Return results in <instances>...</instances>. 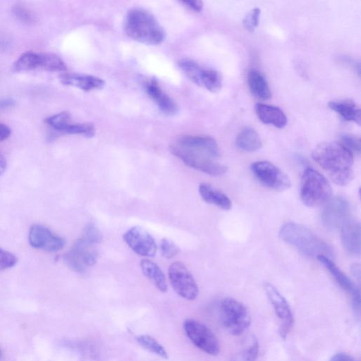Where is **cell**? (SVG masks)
<instances>
[{"label": "cell", "mask_w": 361, "mask_h": 361, "mask_svg": "<svg viewBox=\"0 0 361 361\" xmlns=\"http://www.w3.org/2000/svg\"><path fill=\"white\" fill-rule=\"evenodd\" d=\"M170 151L188 166L211 176H221L228 170L226 165L218 161V144L209 136H180L171 144Z\"/></svg>", "instance_id": "1"}, {"label": "cell", "mask_w": 361, "mask_h": 361, "mask_svg": "<svg viewBox=\"0 0 361 361\" xmlns=\"http://www.w3.org/2000/svg\"><path fill=\"white\" fill-rule=\"evenodd\" d=\"M312 156L336 185L343 186L351 182L353 178V156L341 143H320L314 149Z\"/></svg>", "instance_id": "2"}, {"label": "cell", "mask_w": 361, "mask_h": 361, "mask_svg": "<svg viewBox=\"0 0 361 361\" xmlns=\"http://www.w3.org/2000/svg\"><path fill=\"white\" fill-rule=\"evenodd\" d=\"M279 238L302 255L310 257L333 256L331 247L313 231L295 222L284 224L279 232Z\"/></svg>", "instance_id": "3"}, {"label": "cell", "mask_w": 361, "mask_h": 361, "mask_svg": "<svg viewBox=\"0 0 361 361\" xmlns=\"http://www.w3.org/2000/svg\"><path fill=\"white\" fill-rule=\"evenodd\" d=\"M102 238L97 227L92 224L87 225L81 236L63 257L68 267L76 272L84 273L94 265L98 257L97 245Z\"/></svg>", "instance_id": "4"}, {"label": "cell", "mask_w": 361, "mask_h": 361, "mask_svg": "<svg viewBox=\"0 0 361 361\" xmlns=\"http://www.w3.org/2000/svg\"><path fill=\"white\" fill-rule=\"evenodd\" d=\"M124 29L129 37L146 44H159L165 39V32L155 17L140 8L128 12Z\"/></svg>", "instance_id": "5"}, {"label": "cell", "mask_w": 361, "mask_h": 361, "mask_svg": "<svg viewBox=\"0 0 361 361\" xmlns=\"http://www.w3.org/2000/svg\"><path fill=\"white\" fill-rule=\"evenodd\" d=\"M331 195V187L327 179L312 168L302 173L300 196L302 203L309 207H317L327 202Z\"/></svg>", "instance_id": "6"}, {"label": "cell", "mask_w": 361, "mask_h": 361, "mask_svg": "<svg viewBox=\"0 0 361 361\" xmlns=\"http://www.w3.org/2000/svg\"><path fill=\"white\" fill-rule=\"evenodd\" d=\"M220 317L224 327L230 334L240 336L251 324V317L247 307L238 300L224 298L220 302Z\"/></svg>", "instance_id": "7"}, {"label": "cell", "mask_w": 361, "mask_h": 361, "mask_svg": "<svg viewBox=\"0 0 361 361\" xmlns=\"http://www.w3.org/2000/svg\"><path fill=\"white\" fill-rule=\"evenodd\" d=\"M184 331L190 341L200 350L211 355L220 350L219 341L212 330L204 324L188 319L183 323Z\"/></svg>", "instance_id": "8"}, {"label": "cell", "mask_w": 361, "mask_h": 361, "mask_svg": "<svg viewBox=\"0 0 361 361\" xmlns=\"http://www.w3.org/2000/svg\"><path fill=\"white\" fill-rule=\"evenodd\" d=\"M250 170L255 178L263 185L277 191L290 187V180L280 169L267 161L254 162Z\"/></svg>", "instance_id": "9"}, {"label": "cell", "mask_w": 361, "mask_h": 361, "mask_svg": "<svg viewBox=\"0 0 361 361\" xmlns=\"http://www.w3.org/2000/svg\"><path fill=\"white\" fill-rule=\"evenodd\" d=\"M168 273L170 283L178 295L188 300L196 299L199 293L197 284L184 264L172 263Z\"/></svg>", "instance_id": "10"}, {"label": "cell", "mask_w": 361, "mask_h": 361, "mask_svg": "<svg viewBox=\"0 0 361 361\" xmlns=\"http://www.w3.org/2000/svg\"><path fill=\"white\" fill-rule=\"evenodd\" d=\"M264 289L279 321V334L285 339L294 324L291 308L286 298L274 285L265 282Z\"/></svg>", "instance_id": "11"}, {"label": "cell", "mask_w": 361, "mask_h": 361, "mask_svg": "<svg viewBox=\"0 0 361 361\" xmlns=\"http://www.w3.org/2000/svg\"><path fill=\"white\" fill-rule=\"evenodd\" d=\"M350 208L346 200L335 197L327 201L321 218L324 226L331 231L341 228L350 219Z\"/></svg>", "instance_id": "12"}, {"label": "cell", "mask_w": 361, "mask_h": 361, "mask_svg": "<svg viewBox=\"0 0 361 361\" xmlns=\"http://www.w3.org/2000/svg\"><path fill=\"white\" fill-rule=\"evenodd\" d=\"M28 240L32 247L47 252L59 251L66 244L62 237L39 224H34L30 228Z\"/></svg>", "instance_id": "13"}, {"label": "cell", "mask_w": 361, "mask_h": 361, "mask_svg": "<svg viewBox=\"0 0 361 361\" xmlns=\"http://www.w3.org/2000/svg\"><path fill=\"white\" fill-rule=\"evenodd\" d=\"M126 245L136 254L143 257H153L157 246L153 237L144 228L133 226L123 235Z\"/></svg>", "instance_id": "14"}, {"label": "cell", "mask_w": 361, "mask_h": 361, "mask_svg": "<svg viewBox=\"0 0 361 361\" xmlns=\"http://www.w3.org/2000/svg\"><path fill=\"white\" fill-rule=\"evenodd\" d=\"M317 258L329 271L338 286L350 295L353 307L358 312L360 306V295L358 288L330 258L322 255Z\"/></svg>", "instance_id": "15"}, {"label": "cell", "mask_w": 361, "mask_h": 361, "mask_svg": "<svg viewBox=\"0 0 361 361\" xmlns=\"http://www.w3.org/2000/svg\"><path fill=\"white\" fill-rule=\"evenodd\" d=\"M145 88L149 97L164 114L172 116L178 113L177 104L161 89L156 80H147Z\"/></svg>", "instance_id": "16"}, {"label": "cell", "mask_w": 361, "mask_h": 361, "mask_svg": "<svg viewBox=\"0 0 361 361\" xmlns=\"http://www.w3.org/2000/svg\"><path fill=\"white\" fill-rule=\"evenodd\" d=\"M60 82L68 86H73L84 91L102 89L104 81L96 76L76 73H61L59 76Z\"/></svg>", "instance_id": "17"}, {"label": "cell", "mask_w": 361, "mask_h": 361, "mask_svg": "<svg viewBox=\"0 0 361 361\" xmlns=\"http://www.w3.org/2000/svg\"><path fill=\"white\" fill-rule=\"evenodd\" d=\"M341 231V241L344 249L350 255H360L361 247L360 224L349 219L342 226Z\"/></svg>", "instance_id": "18"}, {"label": "cell", "mask_w": 361, "mask_h": 361, "mask_svg": "<svg viewBox=\"0 0 361 361\" xmlns=\"http://www.w3.org/2000/svg\"><path fill=\"white\" fill-rule=\"evenodd\" d=\"M255 109L258 118L265 124H270L278 128H283L287 124L286 114L277 106L257 103Z\"/></svg>", "instance_id": "19"}, {"label": "cell", "mask_w": 361, "mask_h": 361, "mask_svg": "<svg viewBox=\"0 0 361 361\" xmlns=\"http://www.w3.org/2000/svg\"><path fill=\"white\" fill-rule=\"evenodd\" d=\"M198 190L202 199L207 203L216 205L224 210H229L231 208L232 202L229 197L211 185L202 183Z\"/></svg>", "instance_id": "20"}, {"label": "cell", "mask_w": 361, "mask_h": 361, "mask_svg": "<svg viewBox=\"0 0 361 361\" xmlns=\"http://www.w3.org/2000/svg\"><path fill=\"white\" fill-rule=\"evenodd\" d=\"M249 89L256 98L267 100L271 97V92L264 76L257 70H250L247 75Z\"/></svg>", "instance_id": "21"}, {"label": "cell", "mask_w": 361, "mask_h": 361, "mask_svg": "<svg viewBox=\"0 0 361 361\" xmlns=\"http://www.w3.org/2000/svg\"><path fill=\"white\" fill-rule=\"evenodd\" d=\"M329 106L345 121L360 124V109L353 101L350 99L331 101Z\"/></svg>", "instance_id": "22"}, {"label": "cell", "mask_w": 361, "mask_h": 361, "mask_svg": "<svg viewBox=\"0 0 361 361\" xmlns=\"http://www.w3.org/2000/svg\"><path fill=\"white\" fill-rule=\"evenodd\" d=\"M235 145L240 149L251 152L259 149L262 146V142L255 129L251 127H245L238 134Z\"/></svg>", "instance_id": "23"}, {"label": "cell", "mask_w": 361, "mask_h": 361, "mask_svg": "<svg viewBox=\"0 0 361 361\" xmlns=\"http://www.w3.org/2000/svg\"><path fill=\"white\" fill-rule=\"evenodd\" d=\"M144 276L151 281L158 290L161 292L167 290L166 278L159 267L148 259H143L140 263Z\"/></svg>", "instance_id": "24"}, {"label": "cell", "mask_w": 361, "mask_h": 361, "mask_svg": "<svg viewBox=\"0 0 361 361\" xmlns=\"http://www.w3.org/2000/svg\"><path fill=\"white\" fill-rule=\"evenodd\" d=\"M39 52L27 51L23 52L14 62L12 69L15 72H24L39 68Z\"/></svg>", "instance_id": "25"}, {"label": "cell", "mask_w": 361, "mask_h": 361, "mask_svg": "<svg viewBox=\"0 0 361 361\" xmlns=\"http://www.w3.org/2000/svg\"><path fill=\"white\" fill-rule=\"evenodd\" d=\"M259 345L257 339L251 336L243 348L231 358L230 361H255L259 354Z\"/></svg>", "instance_id": "26"}, {"label": "cell", "mask_w": 361, "mask_h": 361, "mask_svg": "<svg viewBox=\"0 0 361 361\" xmlns=\"http://www.w3.org/2000/svg\"><path fill=\"white\" fill-rule=\"evenodd\" d=\"M178 66L189 80L201 86L204 68L196 61L190 59H182L178 61Z\"/></svg>", "instance_id": "27"}, {"label": "cell", "mask_w": 361, "mask_h": 361, "mask_svg": "<svg viewBox=\"0 0 361 361\" xmlns=\"http://www.w3.org/2000/svg\"><path fill=\"white\" fill-rule=\"evenodd\" d=\"M39 68L51 72H62L67 69L65 62L56 54L39 52Z\"/></svg>", "instance_id": "28"}, {"label": "cell", "mask_w": 361, "mask_h": 361, "mask_svg": "<svg viewBox=\"0 0 361 361\" xmlns=\"http://www.w3.org/2000/svg\"><path fill=\"white\" fill-rule=\"evenodd\" d=\"M135 340L143 348L164 359L169 357L166 349L154 338L149 335H139Z\"/></svg>", "instance_id": "29"}, {"label": "cell", "mask_w": 361, "mask_h": 361, "mask_svg": "<svg viewBox=\"0 0 361 361\" xmlns=\"http://www.w3.org/2000/svg\"><path fill=\"white\" fill-rule=\"evenodd\" d=\"M222 85L221 77L218 71L214 69L204 68L201 86L212 92L220 90Z\"/></svg>", "instance_id": "30"}, {"label": "cell", "mask_w": 361, "mask_h": 361, "mask_svg": "<svg viewBox=\"0 0 361 361\" xmlns=\"http://www.w3.org/2000/svg\"><path fill=\"white\" fill-rule=\"evenodd\" d=\"M44 121L56 131L65 133L72 120L69 113L62 111L46 118Z\"/></svg>", "instance_id": "31"}, {"label": "cell", "mask_w": 361, "mask_h": 361, "mask_svg": "<svg viewBox=\"0 0 361 361\" xmlns=\"http://www.w3.org/2000/svg\"><path fill=\"white\" fill-rule=\"evenodd\" d=\"M14 16L20 22L25 24H33L37 20L35 13L26 6L17 4L12 8Z\"/></svg>", "instance_id": "32"}, {"label": "cell", "mask_w": 361, "mask_h": 361, "mask_svg": "<svg viewBox=\"0 0 361 361\" xmlns=\"http://www.w3.org/2000/svg\"><path fill=\"white\" fill-rule=\"evenodd\" d=\"M340 140L341 142L339 143L352 154L353 152L360 154L361 145L359 137L350 133H344L341 135Z\"/></svg>", "instance_id": "33"}, {"label": "cell", "mask_w": 361, "mask_h": 361, "mask_svg": "<svg viewBox=\"0 0 361 361\" xmlns=\"http://www.w3.org/2000/svg\"><path fill=\"white\" fill-rule=\"evenodd\" d=\"M260 16V9L255 8L247 13L243 23L245 29L249 32H253L258 25Z\"/></svg>", "instance_id": "34"}, {"label": "cell", "mask_w": 361, "mask_h": 361, "mask_svg": "<svg viewBox=\"0 0 361 361\" xmlns=\"http://www.w3.org/2000/svg\"><path fill=\"white\" fill-rule=\"evenodd\" d=\"M17 261L16 255L0 247V271L12 268L16 264Z\"/></svg>", "instance_id": "35"}, {"label": "cell", "mask_w": 361, "mask_h": 361, "mask_svg": "<svg viewBox=\"0 0 361 361\" xmlns=\"http://www.w3.org/2000/svg\"><path fill=\"white\" fill-rule=\"evenodd\" d=\"M178 247L170 239L163 238L161 243V252L166 259H171L179 252Z\"/></svg>", "instance_id": "36"}, {"label": "cell", "mask_w": 361, "mask_h": 361, "mask_svg": "<svg viewBox=\"0 0 361 361\" xmlns=\"http://www.w3.org/2000/svg\"><path fill=\"white\" fill-rule=\"evenodd\" d=\"M181 3L195 12L201 11L203 8V2L201 1H183Z\"/></svg>", "instance_id": "37"}, {"label": "cell", "mask_w": 361, "mask_h": 361, "mask_svg": "<svg viewBox=\"0 0 361 361\" xmlns=\"http://www.w3.org/2000/svg\"><path fill=\"white\" fill-rule=\"evenodd\" d=\"M329 361H357L353 356L345 353H338L334 355Z\"/></svg>", "instance_id": "38"}, {"label": "cell", "mask_w": 361, "mask_h": 361, "mask_svg": "<svg viewBox=\"0 0 361 361\" xmlns=\"http://www.w3.org/2000/svg\"><path fill=\"white\" fill-rule=\"evenodd\" d=\"M11 135V129L6 124L0 122V142L6 140Z\"/></svg>", "instance_id": "39"}, {"label": "cell", "mask_w": 361, "mask_h": 361, "mask_svg": "<svg viewBox=\"0 0 361 361\" xmlns=\"http://www.w3.org/2000/svg\"><path fill=\"white\" fill-rule=\"evenodd\" d=\"M15 104V101L11 98L0 99V109L11 107Z\"/></svg>", "instance_id": "40"}, {"label": "cell", "mask_w": 361, "mask_h": 361, "mask_svg": "<svg viewBox=\"0 0 361 361\" xmlns=\"http://www.w3.org/2000/svg\"><path fill=\"white\" fill-rule=\"evenodd\" d=\"M7 163L4 155L0 152V176L5 172Z\"/></svg>", "instance_id": "41"}, {"label": "cell", "mask_w": 361, "mask_h": 361, "mask_svg": "<svg viewBox=\"0 0 361 361\" xmlns=\"http://www.w3.org/2000/svg\"><path fill=\"white\" fill-rule=\"evenodd\" d=\"M351 271L353 274L357 278L360 279V265L357 264H355L351 267Z\"/></svg>", "instance_id": "42"}, {"label": "cell", "mask_w": 361, "mask_h": 361, "mask_svg": "<svg viewBox=\"0 0 361 361\" xmlns=\"http://www.w3.org/2000/svg\"><path fill=\"white\" fill-rule=\"evenodd\" d=\"M1 356H2V353H1V348H0V359H1Z\"/></svg>", "instance_id": "43"}]
</instances>
